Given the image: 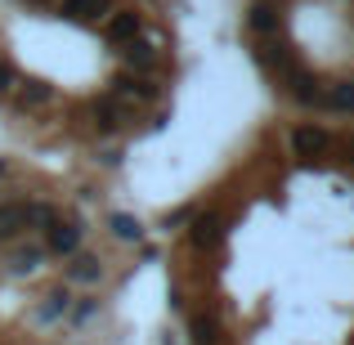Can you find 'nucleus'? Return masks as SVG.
<instances>
[{
  "instance_id": "2",
  "label": "nucleus",
  "mask_w": 354,
  "mask_h": 345,
  "mask_svg": "<svg viewBox=\"0 0 354 345\" xmlns=\"http://www.w3.org/2000/svg\"><path fill=\"white\" fill-rule=\"evenodd\" d=\"M323 144H328V135H323V130H314V126H301V130H296V148H301L305 157L319 153Z\"/></svg>"
},
{
  "instance_id": "1",
  "label": "nucleus",
  "mask_w": 354,
  "mask_h": 345,
  "mask_svg": "<svg viewBox=\"0 0 354 345\" xmlns=\"http://www.w3.org/2000/svg\"><path fill=\"white\" fill-rule=\"evenodd\" d=\"M77 242H81V229L72 225H63V220H50V251H59V256H68V251H77Z\"/></svg>"
},
{
  "instance_id": "3",
  "label": "nucleus",
  "mask_w": 354,
  "mask_h": 345,
  "mask_svg": "<svg viewBox=\"0 0 354 345\" xmlns=\"http://www.w3.org/2000/svg\"><path fill=\"white\" fill-rule=\"evenodd\" d=\"M95 274H99V269H95V260H77V265L68 269V278H77V283H90Z\"/></svg>"
}]
</instances>
